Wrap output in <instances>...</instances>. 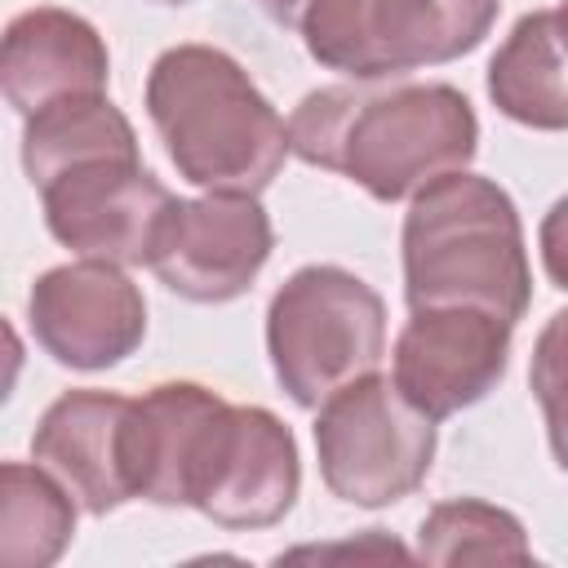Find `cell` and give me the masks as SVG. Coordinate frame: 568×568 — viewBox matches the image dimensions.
<instances>
[{"label": "cell", "mask_w": 568, "mask_h": 568, "mask_svg": "<svg viewBox=\"0 0 568 568\" xmlns=\"http://www.w3.org/2000/svg\"><path fill=\"white\" fill-rule=\"evenodd\" d=\"M377 80L306 93L288 115V146L328 173H346L373 200H404L475 155V111L448 84L373 89Z\"/></svg>", "instance_id": "obj_1"}, {"label": "cell", "mask_w": 568, "mask_h": 568, "mask_svg": "<svg viewBox=\"0 0 568 568\" xmlns=\"http://www.w3.org/2000/svg\"><path fill=\"white\" fill-rule=\"evenodd\" d=\"M151 124L186 182L200 191L257 195L284 169L288 124L248 71L209 44H178L146 80Z\"/></svg>", "instance_id": "obj_2"}, {"label": "cell", "mask_w": 568, "mask_h": 568, "mask_svg": "<svg viewBox=\"0 0 568 568\" xmlns=\"http://www.w3.org/2000/svg\"><path fill=\"white\" fill-rule=\"evenodd\" d=\"M404 284L413 311L479 306L515 324L532 275L510 195L466 169L422 186L404 222Z\"/></svg>", "instance_id": "obj_3"}, {"label": "cell", "mask_w": 568, "mask_h": 568, "mask_svg": "<svg viewBox=\"0 0 568 568\" xmlns=\"http://www.w3.org/2000/svg\"><path fill=\"white\" fill-rule=\"evenodd\" d=\"M266 346L293 404L320 408L351 382L377 373L386 351V306L342 266H302L271 297Z\"/></svg>", "instance_id": "obj_4"}, {"label": "cell", "mask_w": 568, "mask_h": 568, "mask_svg": "<svg viewBox=\"0 0 568 568\" xmlns=\"http://www.w3.org/2000/svg\"><path fill=\"white\" fill-rule=\"evenodd\" d=\"M320 475L351 506H390L408 497L435 462V417H426L395 377H359L320 404Z\"/></svg>", "instance_id": "obj_5"}, {"label": "cell", "mask_w": 568, "mask_h": 568, "mask_svg": "<svg viewBox=\"0 0 568 568\" xmlns=\"http://www.w3.org/2000/svg\"><path fill=\"white\" fill-rule=\"evenodd\" d=\"M302 484L297 444L266 408L226 404L204 439L191 506L222 528H266L288 515Z\"/></svg>", "instance_id": "obj_6"}, {"label": "cell", "mask_w": 568, "mask_h": 568, "mask_svg": "<svg viewBox=\"0 0 568 568\" xmlns=\"http://www.w3.org/2000/svg\"><path fill=\"white\" fill-rule=\"evenodd\" d=\"M44 222L75 257L138 266L151 262L160 226L178 204L138 160H89L53 178L44 191Z\"/></svg>", "instance_id": "obj_7"}, {"label": "cell", "mask_w": 568, "mask_h": 568, "mask_svg": "<svg viewBox=\"0 0 568 568\" xmlns=\"http://www.w3.org/2000/svg\"><path fill=\"white\" fill-rule=\"evenodd\" d=\"M271 257V217L257 195L209 191L178 200L151 248V271L186 302L240 297Z\"/></svg>", "instance_id": "obj_8"}, {"label": "cell", "mask_w": 568, "mask_h": 568, "mask_svg": "<svg viewBox=\"0 0 568 568\" xmlns=\"http://www.w3.org/2000/svg\"><path fill=\"white\" fill-rule=\"evenodd\" d=\"M36 342L67 368H111L138 351L146 333V302L138 284L111 262H71L36 280L31 297Z\"/></svg>", "instance_id": "obj_9"}, {"label": "cell", "mask_w": 568, "mask_h": 568, "mask_svg": "<svg viewBox=\"0 0 568 568\" xmlns=\"http://www.w3.org/2000/svg\"><path fill=\"white\" fill-rule=\"evenodd\" d=\"M510 320L479 306L413 311L395 342V386L426 413L448 417L479 404L506 373Z\"/></svg>", "instance_id": "obj_10"}, {"label": "cell", "mask_w": 568, "mask_h": 568, "mask_svg": "<svg viewBox=\"0 0 568 568\" xmlns=\"http://www.w3.org/2000/svg\"><path fill=\"white\" fill-rule=\"evenodd\" d=\"M133 404L138 399H124L115 390H71L36 426V462L89 515H106L138 497Z\"/></svg>", "instance_id": "obj_11"}, {"label": "cell", "mask_w": 568, "mask_h": 568, "mask_svg": "<svg viewBox=\"0 0 568 568\" xmlns=\"http://www.w3.org/2000/svg\"><path fill=\"white\" fill-rule=\"evenodd\" d=\"M106 75L111 58L102 36L67 9H27L4 31L0 80L4 98L22 115H36L62 98L102 93Z\"/></svg>", "instance_id": "obj_12"}, {"label": "cell", "mask_w": 568, "mask_h": 568, "mask_svg": "<svg viewBox=\"0 0 568 568\" xmlns=\"http://www.w3.org/2000/svg\"><path fill=\"white\" fill-rule=\"evenodd\" d=\"M226 399L195 382H164L133 404V479L155 506H191L195 462Z\"/></svg>", "instance_id": "obj_13"}, {"label": "cell", "mask_w": 568, "mask_h": 568, "mask_svg": "<svg viewBox=\"0 0 568 568\" xmlns=\"http://www.w3.org/2000/svg\"><path fill=\"white\" fill-rule=\"evenodd\" d=\"M488 93L501 115L528 129H568V13L537 9L515 22L488 62Z\"/></svg>", "instance_id": "obj_14"}, {"label": "cell", "mask_w": 568, "mask_h": 568, "mask_svg": "<svg viewBox=\"0 0 568 568\" xmlns=\"http://www.w3.org/2000/svg\"><path fill=\"white\" fill-rule=\"evenodd\" d=\"M497 9L501 0H368L377 75L390 80L470 53L497 22Z\"/></svg>", "instance_id": "obj_15"}, {"label": "cell", "mask_w": 568, "mask_h": 568, "mask_svg": "<svg viewBox=\"0 0 568 568\" xmlns=\"http://www.w3.org/2000/svg\"><path fill=\"white\" fill-rule=\"evenodd\" d=\"M89 160H138L133 124L102 93L62 98L36 115H27L22 133V169L36 191Z\"/></svg>", "instance_id": "obj_16"}, {"label": "cell", "mask_w": 568, "mask_h": 568, "mask_svg": "<svg viewBox=\"0 0 568 568\" xmlns=\"http://www.w3.org/2000/svg\"><path fill=\"white\" fill-rule=\"evenodd\" d=\"M75 532V497L36 462L0 470V568H49Z\"/></svg>", "instance_id": "obj_17"}, {"label": "cell", "mask_w": 568, "mask_h": 568, "mask_svg": "<svg viewBox=\"0 0 568 568\" xmlns=\"http://www.w3.org/2000/svg\"><path fill=\"white\" fill-rule=\"evenodd\" d=\"M417 555L426 564H528L532 546L510 510L462 497V501H439L422 519Z\"/></svg>", "instance_id": "obj_18"}, {"label": "cell", "mask_w": 568, "mask_h": 568, "mask_svg": "<svg viewBox=\"0 0 568 568\" xmlns=\"http://www.w3.org/2000/svg\"><path fill=\"white\" fill-rule=\"evenodd\" d=\"M297 31L320 67L351 80H382L368 36V0H315Z\"/></svg>", "instance_id": "obj_19"}, {"label": "cell", "mask_w": 568, "mask_h": 568, "mask_svg": "<svg viewBox=\"0 0 568 568\" xmlns=\"http://www.w3.org/2000/svg\"><path fill=\"white\" fill-rule=\"evenodd\" d=\"M528 377H532V395L546 413V435H550L555 462L568 470V311L550 315V324L541 328Z\"/></svg>", "instance_id": "obj_20"}, {"label": "cell", "mask_w": 568, "mask_h": 568, "mask_svg": "<svg viewBox=\"0 0 568 568\" xmlns=\"http://www.w3.org/2000/svg\"><path fill=\"white\" fill-rule=\"evenodd\" d=\"M284 559H408V550L382 532H364L359 541H337V546H297Z\"/></svg>", "instance_id": "obj_21"}, {"label": "cell", "mask_w": 568, "mask_h": 568, "mask_svg": "<svg viewBox=\"0 0 568 568\" xmlns=\"http://www.w3.org/2000/svg\"><path fill=\"white\" fill-rule=\"evenodd\" d=\"M541 262H546V275L568 293V195L555 200L541 222Z\"/></svg>", "instance_id": "obj_22"}, {"label": "cell", "mask_w": 568, "mask_h": 568, "mask_svg": "<svg viewBox=\"0 0 568 568\" xmlns=\"http://www.w3.org/2000/svg\"><path fill=\"white\" fill-rule=\"evenodd\" d=\"M266 9V18H275L280 27H302V18L311 13L315 0H257Z\"/></svg>", "instance_id": "obj_23"}, {"label": "cell", "mask_w": 568, "mask_h": 568, "mask_svg": "<svg viewBox=\"0 0 568 568\" xmlns=\"http://www.w3.org/2000/svg\"><path fill=\"white\" fill-rule=\"evenodd\" d=\"M155 4H186V0H155Z\"/></svg>", "instance_id": "obj_24"}, {"label": "cell", "mask_w": 568, "mask_h": 568, "mask_svg": "<svg viewBox=\"0 0 568 568\" xmlns=\"http://www.w3.org/2000/svg\"><path fill=\"white\" fill-rule=\"evenodd\" d=\"M559 9H564V13H568V0H564V4H559Z\"/></svg>", "instance_id": "obj_25"}]
</instances>
